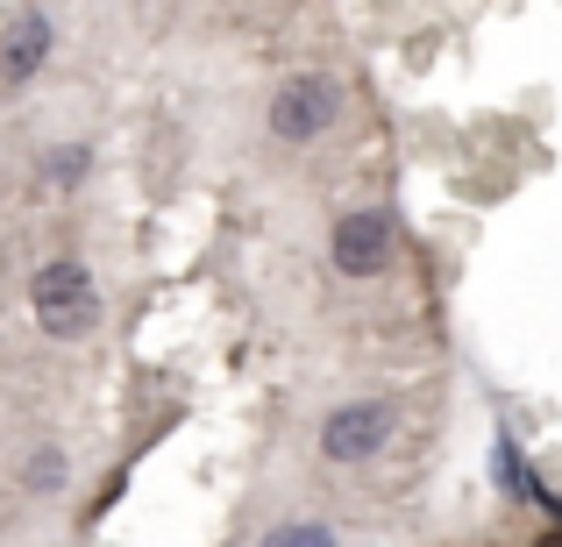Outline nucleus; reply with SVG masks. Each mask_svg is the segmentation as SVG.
I'll return each mask as SVG.
<instances>
[{"label":"nucleus","mask_w":562,"mask_h":547,"mask_svg":"<svg viewBox=\"0 0 562 547\" xmlns=\"http://www.w3.org/2000/svg\"><path fill=\"white\" fill-rule=\"evenodd\" d=\"M29 306H36V328L57 334V342H79V334H93V320H100V292H93V277H86L79 263H43L36 285H29Z\"/></svg>","instance_id":"f257e3e1"},{"label":"nucleus","mask_w":562,"mask_h":547,"mask_svg":"<svg viewBox=\"0 0 562 547\" xmlns=\"http://www.w3.org/2000/svg\"><path fill=\"white\" fill-rule=\"evenodd\" d=\"M335 114H342V86L321 79V71H306V79H285L271 100V128L285 143H314L321 128H335Z\"/></svg>","instance_id":"f03ea898"},{"label":"nucleus","mask_w":562,"mask_h":547,"mask_svg":"<svg viewBox=\"0 0 562 547\" xmlns=\"http://www.w3.org/2000/svg\"><path fill=\"white\" fill-rule=\"evenodd\" d=\"M384 441H392V406H378V398L328 412V426H321V455H328V463H363Z\"/></svg>","instance_id":"7ed1b4c3"},{"label":"nucleus","mask_w":562,"mask_h":547,"mask_svg":"<svg viewBox=\"0 0 562 547\" xmlns=\"http://www.w3.org/2000/svg\"><path fill=\"white\" fill-rule=\"evenodd\" d=\"M392 214L384 206H363V214H349V220H335V271L342 277H371L384 271V257H392Z\"/></svg>","instance_id":"20e7f679"},{"label":"nucleus","mask_w":562,"mask_h":547,"mask_svg":"<svg viewBox=\"0 0 562 547\" xmlns=\"http://www.w3.org/2000/svg\"><path fill=\"white\" fill-rule=\"evenodd\" d=\"M43 57H50V14L22 8V14L8 22V43H0V71H8V79H29Z\"/></svg>","instance_id":"39448f33"},{"label":"nucleus","mask_w":562,"mask_h":547,"mask_svg":"<svg viewBox=\"0 0 562 547\" xmlns=\"http://www.w3.org/2000/svg\"><path fill=\"white\" fill-rule=\"evenodd\" d=\"M263 547H335V534H328V526H278Z\"/></svg>","instance_id":"423d86ee"},{"label":"nucleus","mask_w":562,"mask_h":547,"mask_svg":"<svg viewBox=\"0 0 562 547\" xmlns=\"http://www.w3.org/2000/svg\"><path fill=\"white\" fill-rule=\"evenodd\" d=\"M50 179H57V185H79V179H86V150H57V157H50Z\"/></svg>","instance_id":"0eeeda50"},{"label":"nucleus","mask_w":562,"mask_h":547,"mask_svg":"<svg viewBox=\"0 0 562 547\" xmlns=\"http://www.w3.org/2000/svg\"><path fill=\"white\" fill-rule=\"evenodd\" d=\"M57 477H65V455H36V463H29V483H36V491H50Z\"/></svg>","instance_id":"6e6552de"},{"label":"nucleus","mask_w":562,"mask_h":547,"mask_svg":"<svg viewBox=\"0 0 562 547\" xmlns=\"http://www.w3.org/2000/svg\"><path fill=\"white\" fill-rule=\"evenodd\" d=\"M541 547H562V534H549V540H541Z\"/></svg>","instance_id":"1a4fd4ad"}]
</instances>
